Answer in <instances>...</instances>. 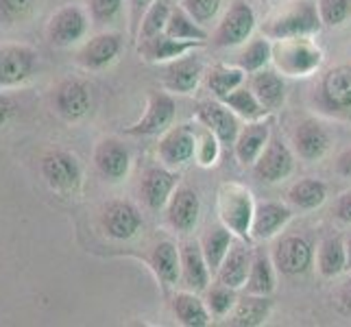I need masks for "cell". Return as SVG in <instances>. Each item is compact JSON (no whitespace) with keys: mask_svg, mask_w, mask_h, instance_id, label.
<instances>
[{"mask_svg":"<svg viewBox=\"0 0 351 327\" xmlns=\"http://www.w3.org/2000/svg\"><path fill=\"white\" fill-rule=\"evenodd\" d=\"M216 214L219 221L232 232L236 238L251 242V223L256 214V201L253 192L238 181H225L216 192Z\"/></svg>","mask_w":351,"mask_h":327,"instance_id":"6da1fadb","label":"cell"},{"mask_svg":"<svg viewBox=\"0 0 351 327\" xmlns=\"http://www.w3.org/2000/svg\"><path fill=\"white\" fill-rule=\"evenodd\" d=\"M321 27L323 22L314 0H293L262 24V35L275 42L299 35H317Z\"/></svg>","mask_w":351,"mask_h":327,"instance_id":"7a4b0ae2","label":"cell"},{"mask_svg":"<svg viewBox=\"0 0 351 327\" xmlns=\"http://www.w3.org/2000/svg\"><path fill=\"white\" fill-rule=\"evenodd\" d=\"M271 64L284 77H310L323 64V48L312 40V35L275 40Z\"/></svg>","mask_w":351,"mask_h":327,"instance_id":"3957f363","label":"cell"},{"mask_svg":"<svg viewBox=\"0 0 351 327\" xmlns=\"http://www.w3.org/2000/svg\"><path fill=\"white\" fill-rule=\"evenodd\" d=\"M314 101L323 114L334 118H351V66L341 64L321 77Z\"/></svg>","mask_w":351,"mask_h":327,"instance_id":"277c9868","label":"cell"},{"mask_svg":"<svg viewBox=\"0 0 351 327\" xmlns=\"http://www.w3.org/2000/svg\"><path fill=\"white\" fill-rule=\"evenodd\" d=\"M256 11L247 0H234L223 14L221 22L210 35L214 48H236L245 44L256 31Z\"/></svg>","mask_w":351,"mask_h":327,"instance_id":"5b68a950","label":"cell"},{"mask_svg":"<svg viewBox=\"0 0 351 327\" xmlns=\"http://www.w3.org/2000/svg\"><path fill=\"white\" fill-rule=\"evenodd\" d=\"M177 118V103L171 92H157L151 90L147 94V109L140 116L138 123L125 129L127 136L136 138H149V136H162L164 131L173 127Z\"/></svg>","mask_w":351,"mask_h":327,"instance_id":"8992f818","label":"cell"},{"mask_svg":"<svg viewBox=\"0 0 351 327\" xmlns=\"http://www.w3.org/2000/svg\"><path fill=\"white\" fill-rule=\"evenodd\" d=\"M40 173L48 184V188L55 192H64V195L79 190L83 181L81 162L77 160V155H72L68 151L46 153L40 162Z\"/></svg>","mask_w":351,"mask_h":327,"instance_id":"52a82bcc","label":"cell"},{"mask_svg":"<svg viewBox=\"0 0 351 327\" xmlns=\"http://www.w3.org/2000/svg\"><path fill=\"white\" fill-rule=\"evenodd\" d=\"M88 29H90V18L86 14V9H81L79 5H64L48 20L46 38L57 48H68L86 38Z\"/></svg>","mask_w":351,"mask_h":327,"instance_id":"ba28073f","label":"cell"},{"mask_svg":"<svg viewBox=\"0 0 351 327\" xmlns=\"http://www.w3.org/2000/svg\"><path fill=\"white\" fill-rule=\"evenodd\" d=\"M197 153V136L195 125H173L168 131H164L157 142V157L168 168H184L190 162H195Z\"/></svg>","mask_w":351,"mask_h":327,"instance_id":"9c48e42d","label":"cell"},{"mask_svg":"<svg viewBox=\"0 0 351 327\" xmlns=\"http://www.w3.org/2000/svg\"><path fill=\"white\" fill-rule=\"evenodd\" d=\"M271 258L280 275L299 277L312 269L314 247L304 236H284L282 240L275 242Z\"/></svg>","mask_w":351,"mask_h":327,"instance_id":"30bf717a","label":"cell"},{"mask_svg":"<svg viewBox=\"0 0 351 327\" xmlns=\"http://www.w3.org/2000/svg\"><path fill=\"white\" fill-rule=\"evenodd\" d=\"M38 70V53L24 44L0 46V88H18Z\"/></svg>","mask_w":351,"mask_h":327,"instance_id":"8fae6325","label":"cell"},{"mask_svg":"<svg viewBox=\"0 0 351 327\" xmlns=\"http://www.w3.org/2000/svg\"><path fill=\"white\" fill-rule=\"evenodd\" d=\"M251 168L253 175L264 184H280L295 171V153L282 138L273 136Z\"/></svg>","mask_w":351,"mask_h":327,"instance_id":"7c38bea8","label":"cell"},{"mask_svg":"<svg viewBox=\"0 0 351 327\" xmlns=\"http://www.w3.org/2000/svg\"><path fill=\"white\" fill-rule=\"evenodd\" d=\"M179 186V173L168 166H151L140 179V199L151 212H160Z\"/></svg>","mask_w":351,"mask_h":327,"instance_id":"4fadbf2b","label":"cell"},{"mask_svg":"<svg viewBox=\"0 0 351 327\" xmlns=\"http://www.w3.org/2000/svg\"><path fill=\"white\" fill-rule=\"evenodd\" d=\"M166 223L171 225L177 234L188 236L195 232L201 218V199L192 188L177 186L171 201L166 203Z\"/></svg>","mask_w":351,"mask_h":327,"instance_id":"5bb4252c","label":"cell"},{"mask_svg":"<svg viewBox=\"0 0 351 327\" xmlns=\"http://www.w3.org/2000/svg\"><path fill=\"white\" fill-rule=\"evenodd\" d=\"M94 168L105 181L118 184L129 175L131 153L118 138H103L94 147Z\"/></svg>","mask_w":351,"mask_h":327,"instance_id":"9a60e30c","label":"cell"},{"mask_svg":"<svg viewBox=\"0 0 351 327\" xmlns=\"http://www.w3.org/2000/svg\"><path fill=\"white\" fill-rule=\"evenodd\" d=\"M123 35L107 31V33H99L90 38L86 44L79 48L77 53V64L86 70H105L110 68L116 59L123 53Z\"/></svg>","mask_w":351,"mask_h":327,"instance_id":"2e32d148","label":"cell"},{"mask_svg":"<svg viewBox=\"0 0 351 327\" xmlns=\"http://www.w3.org/2000/svg\"><path fill=\"white\" fill-rule=\"evenodd\" d=\"M195 118L197 123L205 125L216 133V138L221 140L223 147H234L240 133V123L238 116L223 101H201L195 109Z\"/></svg>","mask_w":351,"mask_h":327,"instance_id":"e0dca14e","label":"cell"},{"mask_svg":"<svg viewBox=\"0 0 351 327\" xmlns=\"http://www.w3.org/2000/svg\"><path fill=\"white\" fill-rule=\"evenodd\" d=\"M53 103H55V112L64 120H68V123H79V120L86 118L92 109V92L83 81L68 79L57 86Z\"/></svg>","mask_w":351,"mask_h":327,"instance_id":"ac0fdd59","label":"cell"},{"mask_svg":"<svg viewBox=\"0 0 351 327\" xmlns=\"http://www.w3.org/2000/svg\"><path fill=\"white\" fill-rule=\"evenodd\" d=\"M101 225L112 240H131L142 227V214L129 201H110L103 208Z\"/></svg>","mask_w":351,"mask_h":327,"instance_id":"d6986e66","label":"cell"},{"mask_svg":"<svg viewBox=\"0 0 351 327\" xmlns=\"http://www.w3.org/2000/svg\"><path fill=\"white\" fill-rule=\"evenodd\" d=\"M205 77V68L201 57L188 53L168 62L164 70V88L171 94H192L197 92L201 79Z\"/></svg>","mask_w":351,"mask_h":327,"instance_id":"ffe728a7","label":"cell"},{"mask_svg":"<svg viewBox=\"0 0 351 327\" xmlns=\"http://www.w3.org/2000/svg\"><path fill=\"white\" fill-rule=\"evenodd\" d=\"M330 147H332V138L328 129L312 118L301 120L293 131V149L308 164L323 160L328 155Z\"/></svg>","mask_w":351,"mask_h":327,"instance_id":"44dd1931","label":"cell"},{"mask_svg":"<svg viewBox=\"0 0 351 327\" xmlns=\"http://www.w3.org/2000/svg\"><path fill=\"white\" fill-rule=\"evenodd\" d=\"M181 253V277L179 282L184 284L186 290L192 293H205L210 288L212 271L210 264L205 260L199 240H188L179 247Z\"/></svg>","mask_w":351,"mask_h":327,"instance_id":"7402d4cb","label":"cell"},{"mask_svg":"<svg viewBox=\"0 0 351 327\" xmlns=\"http://www.w3.org/2000/svg\"><path fill=\"white\" fill-rule=\"evenodd\" d=\"M271 116L260 120H249L245 127H240V133L234 142V155L240 166H253L264 147L271 140Z\"/></svg>","mask_w":351,"mask_h":327,"instance_id":"603a6c76","label":"cell"},{"mask_svg":"<svg viewBox=\"0 0 351 327\" xmlns=\"http://www.w3.org/2000/svg\"><path fill=\"white\" fill-rule=\"evenodd\" d=\"M208 42H184L175 40L171 35L160 33L153 38L138 42V55L149 64H168L177 57H184L188 53H195L197 48H203Z\"/></svg>","mask_w":351,"mask_h":327,"instance_id":"cb8c5ba5","label":"cell"},{"mask_svg":"<svg viewBox=\"0 0 351 327\" xmlns=\"http://www.w3.org/2000/svg\"><path fill=\"white\" fill-rule=\"evenodd\" d=\"M251 262H253V256H251L249 242L236 238L232 242V247H229L223 264L219 266V271L214 273L216 282L225 284L229 288H236V290L245 288L249 271H251Z\"/></svg>","mask_w":351,"mask_h":327,"instance_id":"d4e9b609","label":"cell"},{"mask_svg":"<svg viewBox=\"0 0 351 327\" xmlns=\"http://www.w3.org/2000/svg\"><path fill=\"white\" fill-rule=\"evenodd\" d=\"M293 208L280 201H264L256 205L251 223V238L253 240H271L290 223Z\"/></svg>","mask_w":351,"mask_h":327,"instance_id":"484cf974","label":"cell"},{"mask_svg":"<svg viewBox=\"0 0 351 327\" xmlns=\"http://www.w3.org/2000/svg\"><path fill=\"white\" fill-rule=\"evenodd\" d=\"M149 269L164 288H173L181 277V253L173 240H162L149 256Z\"/></svg>","mask_w":351,"mask_h":327,"instance_id":"4316f807","label":"cell"},{"mask_svg":"<svg viewBox=\"0 0 351 327\" xmlns=\"http://www.w3.org/2000/svg\"><path fill=\"white\" fill-rule=\"evenodd\" d=\"M273 312V299L266 295H242L234 310L227 314V323L236 327H260L269 321Z\"/></svg>","mask_w":351,"mask_h":327,"instance_id":"83f0119b","label":"cell"},{"mask_svg":"<svg viewBox=\"0 0 351 327\" xmlns=\"http://www.w3.org/2000/svg\"><path fill=\"white\" fill-rule=\"evenodd\" d=\"M249 88L253 90V94L258 96V101L264 105V109L269 114L282 109L284 101H286V83H284V75H280L277 70L264 68L251 75Z\"/></svg>","mask_w":351,"mask_h":327,"instance_id":"f1b7e54d","label":"cell"},{"mask_svg":"<svg viewBox=\"0 0 351 327\" xmlns=\"http://www.w3.org/2000/svg\"><path fill=\"white\" fill-rule=\"evenodd\" d=\"M173 314L179 325L184 327H205L212 323V312L205 304V299L199 297V293L192 290H181L171 301Z\"/></svg>","mask_w":351,"mask_h":327,"instance_id":"f546056e","label":"cell"},{"mask_svg":"<svg viewBox=\"0 0 351 327\" xmlns=\"http://www.w3.org/2000/svg\"><path fill=\"white\" fill-rule=\"evenodd\" d=\"M271 62H273V42L266 35H258V38L251 35L238 51L234 66L242 68L247 75H253V72L269 68Z\"/></svg>","mask_w":351,"mask_h":327,"instance_id":"4dcf8cb0","label":"cell"},{"mask_svg":"<svg viewBox=\"0 0 351 327\" xmlns=\"http://www.w3.org/2000/svg\"><path fill=\"white\" fill-rule=\"evenodd\" d=\"M317 269L325 280H334V277L347 273V249L341 236H330L319 245Z\"/></svg>","mask_w":351,"mask_h":327,"instance_id":"1f68e13d","label":"cell"},{"mask_svg":"<svg viewBox=\"0 0 351 327\" xmlns=\"http://www.w3.org/2000/svg\"><path fill=\"white\" fill-rule=\"evenodd\" d=\"M286 199L293 210H301V212L317 210L328 199V186L321 179H312V177L299 179L297 184L290 186Z\"/></svg>","mask_w":351,"mask_h":327,"instance_id":"d6a6232c","label":"cell"},{"mask_svg":"<svg viewBox=\"0 0 351 327\" xmlns=\"http://www.w3.org/2000/svg\"><path fill=\"white\" fill-rule=\"evenodd\" d=\"M277 275H280V273H277V269H275L273 258L266 256V253H262V251H258L256 256H253L245 290L251 295L271 297L275 293V288H277Z\"/></svg>","mask_w":351,"mask_h":327,"instance_id":"836d02e7","label":"cell"},{"mask_svg":"<svg viewBox=\"0 0 351 327\" xmlns=\"http://www.w3.org/2000/svg\"><path fill=\"white\" fill-rule=\"evenodd\" d=\"M234 240H236V236L229 232L223 223H216V225L208 227V232L201 236L199 245H201L205 260H208V264H210L212 275L219 271V266L223 264V260H225L227 251H229V247H232Z\"/></svg>","mask_w":351,"mask_h":327,"instance_id":"e575fe53","label":"cell"},{"mask_svg":"<svg viewBox=\"0 0 351 327\" xmlns=\"http://www.w3.org/2000/svg\"><path fill=\"white\" fill-rule=\"evenodd\" d=\"M245 77H247V72L238 66H234V64L232 66L216 64L205 72V86H208V90L214 99L223 101L229 92H234L236 88L245 86Z\"/></svg>","mask_w":351,"mask_h":327,"instance_id":"d590c367","label":"cell"},{"mask_svg":"<svg viewBox=\"0 0 351 327\" xmlns=\"http://www.w3.org/2000/svg\"><path fill=\"white\" fill-rule=\"evenodd\" d=\"M164 33L184 42H208L210 40V33L203 29V24H199L184 7H173Z\"/></svg>","mask_w":351,"mask_h":327,"instance_id":"8d00e7d4","label":"cell"},{"mask_svg":"<svg viewBox=\"0 0 351 327\" xmlns=\"http://www.w3.org/2000/svg\"><path fill=\"white\" fill-rule=\"evenodd\" d=\"M223 103L232 109V112L242 118V120H260V118H266V116H271L269 112L264 109V105L258 101V96L253 94V90L249 86H240L236 88L234 92H229Z\"/></svg>","mask_w":351,"mask_h":327,"instance_id":"74e56055","label":"cell"},{"mask_svg":"<svg viewBox=\"0 0 351 327\" xmlns=\"http://www.w3.org/2000/svg\"><path fill=\"white\" fill-rule=\"evenodd\" d=\"M171 11H173L171 0H155V3L147 9V14H144V18L140 22L136 40L140 42V40H147V38H153V35L164 33L168 18H171Z\"/></svg>","mask_w":351,"mask_h":327,"instance_id":"f35d334b","label":"cell"},{"mask_svg":"<svg viewBox=\"0 0 351 327\" xmlns=\"http://www.w3.org/2000/svg\"><path fill=\"white\" fill-rule=\"evenodd\" d=\"M195 136H197V153H195V162L203 168H210L219 162L221 157V140L216 138V133L208 129L205 125L197 123L195 125Z\"/></svg>","mask_w":351,"mask_h":327,"instance_id":"ab89813d","label":"cell"},{"mask_svg":"<svg viewBox=\"0 0 351 327\" xmlns=\"http://www.w3.org/2000/svg\"><path fill=\"white\" fill-rule=\"evenodd\" d=\"M238 290L236 288H229L225 284L214 282L212 288L205 290V304H208L212 317L216 319H227V314L234 310L236 301H238Z\"/></svg>","mask_w":351,"mask_h":327,"instance_id":"60d3db41","label":"cell"},{"mask_svg":"<svg viewBox=\"0 0 351 327\" xmlns=\"http://www.w3.org/2000/svg\"><path fill=\"white\" fill-rule=\"evenodd\" d=\"M317 7L323 27H343L351 18V0H319Z\"/></svg>","mask_w":351,"mask_h":327,"instance_id":"b9f144b4","label":"cell"},{"mask_svg":"<svg viewBox=\"0 0 351 327\" xmlns=\"http://www.w3.org/2000/svg\"><path fill=\"white\" fill-rule=\"evenodd\" d=\"M38 0H0V24H20L33 16Z\"/></svg>","mask_w":351,"mask_h":327,"instance_id":"7bdbcfd3","label":"cell"},{"mask_svg":"<svg viewBox=\"0 0 351 327\" xmlns=\"http://www.w3.org/2000/svg\"><path fill=\"white\" fill-rule=\"evenodd\" d=\"M221 5H223V0H181V7H184L199 24L212 22L216 14L221 11Z\"/></svg>","mask_w":351,"mask_h":327,"instance_id":"ee69618b","label":"cell"},{"mask_svg":"<svg viewBox=\"0 0 351 327\" xmlns=\"http://www.w3.org/2000/svg\"><path fill=\"white\" fill-rule=\"evenodd\" d=\"M125 0H90V18L99 24L112 22L123 11Z\"/></svg>","mask_w":351,"mask_h":327,"instance_id":"f6af8a7d","label":"cell"},{"mask_svg":"<svg viewBox=\"0 0 351 327\" xmlns=\"http://www.w3.org/2000/svg\"><path fill=\"white\" fill-rule=\"evenodd\" d=\"M127 3H129V16H131V33H133V38H138L140 22L155 0H127Z\"/></svg>","mask_w":351,"mask_h":327,"instance_id":"bcb514c9","label":"cell"},{"mask_svg":"<svg viewBox=\"0 0 351 327\" xmlns=\"http://www.w3.org/2000/svg\"><path fill=\"white\" fill-rule=\"evenodd\" d=\"M332 214L336 221H341L343 225H351V190L343 192V195L336 199Z\"/></svg>","mask_w":351,"mask_h":327,"instance_id":"7dc6e473","label":"cell"},{"mask_svg":"<svg viewBox=\"0 0 351 327\" xmlns=\"http://www.w3.org/2000/svg\"><path fill=\"white\" fill-rule=\"evenodd\" d=\"M16 114V103L11 96L7 94H0V127H5L11 118Z\"/></svg>","mask_w":351,"mask_h":327,"instance_id":"c3c4849f","label":"cell"},{"mask_svg":"<svg viewBox=\"0 0 351 327\" xmlns=\"http://www.w3.org/2000/svg\"><path fill=\"white\" fill-rule=\"evenodd\" d=\"M336 175L343 179H351V149L343 151L341 155L336 157Z\"/></svg>","mask_w":351,"mask_h":327,"instance_id":"681fc988","label":"cell"},{"mask_svg":"<svg viewBox=\"0 0 351 327\" xmlns=\"http://www.w3.org/2000/svg\"><path fill=\"white\" fill-rule=\"evenodd\" d=\"M336 299H338V306H341V310H343L345 314H351V280H349L347 284L341 286V290H338Z\"/></svg>","mask_w":351,"mask_h":327,"instance_id":"f907efd6","label":"cell"},{"mask_svg":"<svg viewBox=\"0 0 351 327\" xmlns=\"http://www.w3.org/2000/svg\"><path fill=\"white\" fill-rule=\"evenodd\" d=\"M345 249H347V273H351V236L345 240Z\"/></svg>","mask_w":351,"mask_h":327,"instance_id":"816d5d0a","label":"cell"}]
</instances>
